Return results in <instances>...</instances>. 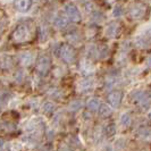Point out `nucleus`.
Wrapping results in <instances>:
<instances>
[{
	"label": "nucleus",
	"instance_id": "12",
	"mask_svg": "<svg viewBox=\"0 0 151 151\" xmlns=\"http://www.w3.org/2000/svg\"><path fill=\"white\" fill-rule=\"evenodd\" d=\"M135 45L140 49H149L151 47V38L149 35H141L135 40Z\"/></svg>",
	"mask_w": 151,
	"mask_h": 151
},
{
	"label": "nucleus",
	"instance_id": "15",
	"mask_svg": "<svg viewBox=\"0 0 151 151\" xmlns=\"http://www.w3.org/2000/svg\"><path fill=\"white\" fill-rule=\"evenodd\" d=\"M66 38L69 42H72L73 45H80L81 43V41H82V37H81V34L78 33V32H69L67 35H66Z\"/></svg>",
	"mask_w": 151,
	"mask_h": 151
},
{
	"label": "nucleus",
	"instance_id": "11",
	"mask_svg": "<svg viewBox=\"0 0 151 151\" xmlns=\"http://www.w3.org/2000/svg\"><path fill=\"white\" fill-rule=\"evenodd\" d=\"M119 31H121L119 24L116 22H113V23H109V24L107 25L106 30H105V33H106V37L113 39V38H116V37L118 35Z\"/></svg>",
	"mask_w": 151,
	"mask_h": 151
},
{
	"label": "nucleus",
	"instance_id": "22",
	"mask_svg": "<svg viewBox=\"0 0 151 151\" xmlns=\"http://www.w3.org/2000/svg\"><path fill=\"white\" fill-rule=\"evenodd\" d=\"M82 101H80V100H74V101H72L70 104H69V109L70 110H73V111H75V110H78L81 107H82Z\"/></svg>",
	"mask_w": 151,
	"mask_h": 151
},
{
	"label": "nucleus",
	"instance_id": "29",
	"mask_svg": "<svg viewBox=\"0 0 151 151\" xmlns=\"http://www.w3.org/2000/svg\"><path fill=\"white\" fill-rule=\"evenodd\" d=\"M77 1H84V0H77Z\"/></svg>",
	"mask_w": 151,
	"mask_h": 151
},
{
	"label": "nucleus",
	"instance_id": "13",
	"mask_svg": "<svg viewBox=\"0 0 151 151\" xmlns=\"http://www.w3.org/2000/svg\"><path fill=\"white\" fill-rule=\"evenodd\" d=\"M34 60V55L30 51H26V52H23L21 56H19V61L21 64L24 65V66H29L31 65Z\"/></svg>",
	"mask_w": 151,
	"mask_h": 151
},
{
	"label": "nucleus",
	"instance_id": "20",
	"mask_svg": "<svg viewBox=\"0 0 151 151\" xmlns=\"http://www.w3.org/2000/svg\"><path fill=\"white\" fill-rule=\"evenodd\" d=\"M121 124L124 126V127H127L132 124V116L129 115V113L123 114L121 116Z\"/></svg>",
	"mask_w": 151,
	"mask_h": 151
},
{
	"label": "nucleus",
	"instance_id": "21",
	"mask_svg": "<svg viewBox=\"0 0 151 151\" xmlns=\"http://www.w3.org/2000/svg\"><path fill=\"white\" fill-rule=\"evenodd\" d=\"M105 133L107 136H113L116 133V126L114 125L113 123H109L108 125L105 126Z\"/></svg>",
	"mask_w": 151,
	"mask_h": 151
},
{
	"label": "nucleus",
	"instance_id": "3",
	"mask_svg": "<svg viewBox=\"0 0 151 151\" xmlns=\"http://www.w3.org/2000/svg\"><path fill=\"white\" fill-rule=\"evenodd\" d=\"M129 100H132L137 106L140 105H150L151 104V91H135L129 97Z\"/></svg>",
	"mask_w": 151,
	"mask_h": 151
},
{
	"label": "nucleus",
	"instance_id": "27",
	"mask_svg": "<svg viewBox=\"0 0 151 151\" xmlns=\"http://www.w3.org/2000/svg\"><path fill=\"white\" fill-rule=\"evenodd\" d=\"M2 145H4V140L0 139V147H2Z\"/></svg>",
	"mask_w": 151,
	"mask_h": 151
},
{
	"label": "nucleus",
	"instance_id": "24",
	"mask_svg": "<svg viewBox=\"0 0 151 151\" xmlns=\"http://www.w3.org/2000/svg\"><path fill=\"white\" fill-rule=\"evenodd\" d=\"M122 14H123V7L122 6H115L113 9V15L115 16V17H119V16H122Z\"/></svg>",
	"mask_w": 151,
	"mask_h": 151
},
{
	"label": "nucleus",
	"instance_id": "28",
	"mask_svg": "<svg viewBox=\"0 0 151 151\" xmlns=\"http://www.w3.org/2000/svg\"><path fill=\"white\" fill-rule=\"evenodd\" d=\"M108 2H111V1H115V0H107Z\"/></svg>",
	"mask_w": 151,
	"mask_h": 151
},
{
	"label": "nucleus",
	"instance_id": "2",
	"mask_svg": "<svg viewBox=\"0 0 151 151\" xmlns=\"http://www.w3.org/2000/svg\"><path fill=\"white\" fill-rule=\"evenodd\" d=\"M13 38L16 42L18 43H23L26 42L27 40L31 38V30L30 26L27 24H21L15 29L14 33H13Z\"/></svg>",
	"mask_w": 151,
	"mask_h": 151
},
{
	"label": "nucleus",
	"instance_id": "10",
	"mask_svg": "<svg viewBox=\"0 0 151 151\" xmlns=\"http://www.w3.org/2000/svg\"><path fill=\"white\" fill-rule=\"evenodd\" d=\"M33 0H14L15 9L19 13H27L32 7Z\"/></svg>",
	"mask_w": 151,
	"mask_h": 151
},
{
	"label": "nucleus",
	"instance_id": "17",
	"mask_svg": "<svg viewBox=\"0 0 151 151\" xmlns=\"http://www.w3.org/2000/svg\"><path fill=\"white\" fill-rule=\"evenodd\" d=\"M98 113L100 114V116H102V117H108V116L111 115L113 109H111V107L106 105V104H101L100 107H99Z\"/></svg>",
	"mask_w": 151,
	"mask_h": 151
},
{
	"label": "nucleus",
	"instance_id": "9",
	"mask_svg": "<svg viewBox=\"0 0 151 151\" xmlns=\"http://www.w3.org/2000/svg\"><path fill=\"white\" fill-rule=\"evenodd\" d=\"M80 69H81V73L85 76H90L96 72V67H94V65L92 64V61L90 59H83L81 61Z\"/></svg>",
	"mask_w": 151,
	"mask_h": 151
},
{
	"label": "nucleus",
	"instance_id": "14",
	"mask_svg": "<svg viewBox=\"0 0 151 151\" xmlns=\"http://www.w3.org/2000/svg\"><path fill=\"white\" fill-rule=\"evenodd\" d=\"M101 105V102H100V100L98 98H91L88 100V102H86V107H88V109L92 111V113H97L99 110V107Z\"/></svg>",
	"mask_w": 151,
	"mask_h": 151
},
{
	"label": "nucleus",
	"instance_id": "1",
	"mask_svg": "<svg viewBox=\"0 0 151 151\" xmlns=\"http://www.w3.org/2000/svg\"><path fill=\"white\" fill-rule=\"evenodd\" d=\"M148 13V7L147 5L141 2V1H135L133 2L129 8V17L133 21H140L143 19Z\"/></svg>",
	"mask_w": 151,
	"mask_h": 151
},
{
	"label": "nucleus",
	"instance_id": "19",
	"mask_svg": "<svg viewBox=\"0 0 151 151\" xmlns=\"http://www.w3.org/2000/svg\"><path fill=\"white\" fill-rule=\"evenodd\" d=\"M109 55V49L105 45H98V58L99 59H105Z\"/></svg>",
	"mask_w": 151,
	"mask_h": 151
},
{
	"label": "nucleus",
	"instance_id": "16",
	"mask_svg": "<svg viewBox=\"0 0 151 151\" xmlns=\"http://www.w3.org/2000/svg\"><path fill=\"white\" fill-rule=\"evenodd\" d=\"M53 24H55V26H56L57 29H65V27L68 25V19L65 17V16L59 15L55 18Z\"/></svg>",
	"mask_w": 151,
	"mask_h": 151
},
{
	"label": "nucleus",
	"instance_id": "6",
	"mask_svg": "<svg viewBox=\"0 0 151 151\" xmlns=\"http://www.w3.org/2000/svg\"><path fill=\"white\" fill-rule=\"evenodd\" d=\"M65 13L66 16L69 21L74 23H80L82 21V15H81V12L78 10V8L76 7L75 5L73 4H67L65 5Z\"/></svg>",
	"mask_w": 151,
	"mask_h": 151
},
{
	"label": "nucleus",
	"instance_id": "18",
	"mask_svg": "<svg viewBox=\"0 0 151 151\" xmlns=\"http://www.w3.org/2000/svg\"><path fill=\"white\" fill-rule=\"evenodd\" d=\"M10 99V93L7 91H0V110L7 105Z\"/></svg>",
	"mask_w": 151,
	"mask_h": 151
},
{
	"label": "nucleus",
	"instance_id": "5",
	"mask_svg": "<svg viewBox=\"0 0 151 151\" xmlns=\"http://www.w3.org/2000/svg\"><path fill=\"white\" fill-rule=\"evenodd\" d=\"M51 68V59L48 55H41L37 61V72L41 76H45Z\"/></svg>",
	"mask_w": 151,
	"mask_h": 151
},
{
	"label": "nucleus",
	"instance_id": "7",
	"mask_svg": "<svg viewBox=\"0 0 151 151\" xmlns=\"http://www.w3.org/2000/svg\"><path fill=\"white\" fill-rule=\"evenodd\" d=\"M122 100H123V92L119 90L111 91L107 97V101L109 106H111L113 108H118L121 106Z\"/></svg>",
	"mask_w": 151,
	"mask_h": 151
},
{
	"label": "nucleus",
	"instance_id": "23",
	"mask_svg": "<svg viewBox=\"0 0 151 151\" xmlns=\"http://www.w3.org/2000/svg\"><path fill=\"white\" fill-rule=\"evenodd\" d=\"M42 109H43V111L47 114H51L55 110V105H53L52 102H50V101H48V102H45L43 107H42Z\"/></svg>",
	"mask_w": 151,
	"mask_h": 151
},
{
	"label": "nucleus",
	"instance_id": "26",
	"mask_svg": "<svg viewBox=\"0 0 151 151\" xmlns=\"http://www.w3.org/2000/svg\"><path fill=\"white\" fill-rule=\"evenodd\" d=\"M147 66H148V67H151V55L147 58Z\"/></svg>",
	"mask_w": 151,
	"mask_h": 151
},
{
	"label": "nucleus",
	"instance_id": "4",
	"mask_svg": "<svg viewBox=\"0 0 151 151\" xmlns=\"http://www.w3.org/2000/svg\"><path fill=\"white\" fill-rule=\"evenodd\" d=\"M59 56L66 64H73L75 61V51L74 48L68 43H64L59 48Z\"/></svg>",
	"mask_w": 151,
	"mask_h": 151
},
{
	"label": "nucleus",
	"instance_id": "8",
	"mask_svg": "<svg viewBox=\"0 0 151 151\" xmlns=\"http://www.w3.org/2000/svg\"><path fill=\"white\" fill-rule=\"evenodd\" d=\"M94 86H96V80L92 78V77H85L82 81H80L78 84H77V89L82 93H85V92H89V91L93 90Z\"/></svg>",
	"mask_w": 151,
	"mask_h": 151
},
{
	"label": "nucleus",
	"instance_id": "25",
	"mask_svg": "<svg viewBox=\"0 0 151 151\" xmlns=\"http://www.w3.org/2000/svg\"><path fill=\"white\" fill-rule=\"evenodd\" d=\"M58 151H74L72 148H69L68 145H61L60 148L58 149Z\"/></svg>",
	"mask_w": 151,
	"mask_h": 151
}]
</instances>
